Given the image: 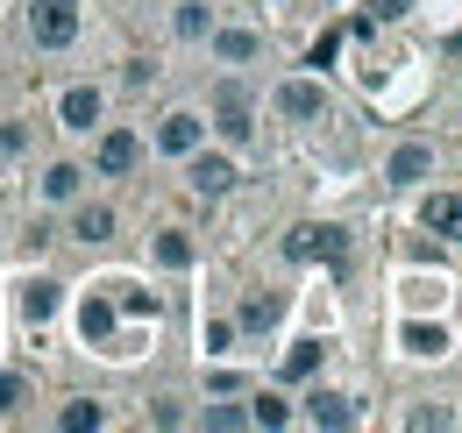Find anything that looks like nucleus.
Returning a JSON list of instances; mask_svg holds the SVG:
<instances>
[{
	"label": "nucleus",
	"instance_id": "obj_1",
	"mask_svg": "<svg viewBox=\"0 0 462 433\" xmlns=\"http://www.w3.org/2000/svg\"><path fill=\"white\" fill-rule=\"evenodd\" d=\"M79 36V0H29V43L36 51H71Z\"/></svg>",
	"mask_w": 462,
	"mask_h": 433
},
{
	"label": "nucleus",
	"instance_id": "obj_2",
	"mask_svg": "<svg viewBox=\"0 0 462 433\" xmlns=\"http://www.w3.org/2000/svg\"><path fill=\"white\" fill-rule=\"evenodd\" d=\"M185 178H192V192H199V199L235 192V163L228 157H207V150H192V157H185Z\"/></svg>",
	"mask_w": 462,
	"mask_h": 433
},
{
	"label": "nucleus",
	"instance_id": "obj_3",
	"mask_svg": "<svg viewBox=\"0 0 462 433\" xmlns=\"http://www.w3.org/2000/svg\"><path fill=\"white\" fill-rule=\"evenodd\" d=\"M214 128H221V143H235V150H242V143H249V135H256V121H249V93H242V86H221V100H214Z\"/></svg>",
	"mask_w": 462,
	"mask_h": 433
},
{
	"label": "nucleus",
	"instance_id": "obj_4",
	"mask_svg": "<svg viewBox=\"0 0 462 433\" xmlns=\"http://www.w3.org/2000/svg\"><path fill=\"white\" fill-rule=\"evenodd\" d=\"M135 157H143L135 128H107V135H100V150H93V170H100V178H121V170H135Z\"/></svg>",
	"mask_w": 462,
	"mask_h": 433
},
{
	"label": "nucleus",
	"instance_id": "obj_5",
	"mask_svg": "<svg viewBox=\"0 0 462 433\" xmlns=\"http://www.w3.org/2000/svg\"><path fill=\"white\" fill-rule=\"evenodd\" d=\"M199 143H207V121H199V114H164V128H157V150H164V157H192V150H199Z\"/></svg>",
	"mask_w": 462,
	"mask_h": 433
},
{
	"label": "nucleus",
	"instance_id": "obj_6",
	"mask_svg": "<svg viewBox=\"0 0 462 433\" xmlns=\"http://www.w3.org/2000/svg\"><path fill=\"white\" fill-rule=\"evenodd\" d=\"M58 121L71 135H93V128H100V86H71L58 100Z\"/></svg>",
	"mask_w": 462,
	"mask_h": 433
},
{
	"label": "nucleus",
	"instance_id": "obj_7",
	"mask_svg": "<svg viewBox=\"0 0 462 433\" xmlns=\"http://www.w3.org/2000/svg\"><path fill=\"white\" fill-rule=\"evenodd\" d=\"M285 256H328V263H348V242L342 227H299L285 242Z\"/></svg>",
	"mask_w": 462,
	"mask_h": 433
},
{
	"label": "nucleus",
	"instance_id": "obj_8",
	"mask_svg": "<svg viewBox=\"0 0 462 433\" xmlns=\"http://www.w3.org/2000/svg\"><path fill=\"white\" fill-rule=\"evenodd\" d=\"M278 114H285V121H320V114H328V93H320L313 78H291L285 93H278Z\"/></svg>",
	"mask_w": 462,
	"mask_h": 433
},
{
	"label": "nucleus",
	"instance_id": "obj_9",
	"mask_svg": "<svg viewBox=\"0 0 462 433\" xmlns=\"http://www.w3.org/2000/svg\"><path fill=\"white\" fill-rule=\"evenodd\" d=\"M306 419L328 427V433H342V427H356V405H348L342 391H313V398H306Z\"/></svg>",
	"mask_w": 462,
	"mask_h": 433
},
{
	"label": "nucleus",
	"instance_id": "obj_10",
	"mask_svg": "<svg viewBox=\"0 0 462 433\" xmlns=\"http://www.w3.org/2000/svg\"><path fill=\"white\" fill-rule=\"evenodd\" d=\"M420 220H427L434 235H448V242H462V192H434V199L420 207Z\"/></svg>",
	"mask_w": 462,
	"mask_h": 433
},
{
	"label": "nucleus",
	"instance_id": "obj_11",
	"mask_svg": "<svg viewBox=\"0 0 462 433\" xmlns=\"http://www.w3.org/2000/svg\"><path fill=\"white\" fill-rule=\"evenodd\" d=\"M115 327H121V306H107V299H86L79 306V334L86 341H115Z\"/></svg>",
	"mask_w": 462,
	"mask_h": 433
},
{
	"label": "nucleus",
	"instance_id": "obj_12",
	"mask_svg": "<svg viewBox=\"0 0 462 433\" xmlns=\"http://www.w3.org/2000/svg\"><path fill=\"white\" fill-rule=\"evenodd\" d=\"M427 170H434V150H427V143H405L399 157H392V170H384V178H392V185H420Z\"/></svg>",
	"mask_w": 462,
	"mask_h": 433
},
{
	"label": "nucleus",
	"instance_id": "obj_13",
	"mask_svg": "<svg viewBox=\"0 0 462 433\" xmlns=\"http://www.w3.org/2000/svg\"><path fill=\"white\" fill-rule=\"evenodd\" d=\"M256 51H263L256 29H221V36H214V57H221V64H249Z\"/></svg>",
	"mask_w": 462,
	"mask_h": 433
},
{
	"label": "nucleus",
	"instance_id": "obj_14",
	"mask_svg": "<svg viewBox=\"0 0 462 433\" xmlns=\"http://www.w3.org/2000/svg\"><path fill=\"white\" fill-rule=\"evenodd\" d=\"M79 185H86V170H79V163H51V170H43V199H79Z\"/></svg>",
	"mask_w": 462,
	"mask_h": 433
},
{
	"label": "nucleus",
	"instance_id": "obj_15",
	"mask_svg": "<svg viewBox=\"0 0 462 433\" xmlns=\"http://www.w3.org/2000/svg\"><path fill=\"white\" fill-rule=\"evenodd\" d=\"M58 427H64V433H100V427H107V412H100L93 398H71V405L58 412Z\"/></svg>",
	"mask_w": 462,
	"mask_h": 433
},
{
	"label": "nucleus",
	"instance_id": "obj_16",
	"mask_svg": "<svg viewBox=\"0 0 462 433\" xmlns=\"http://www.w3.org/2000/svg\"><path fill=\"white\" fill-rule=\"evenodd\" d=\"M171 29H178V36H185V43H199V36H207V29H214V14H207V0H178Z\"/></svg>",
	"mask_w": 462,
	"mask_h": 433
},
{
	"label": "nucleus",
	"instance_id": "obj_17",
	"mask_svg": "<svg viewBox=\"0 0 462 433\" xmlns=\"http://www.w3.org/2000/svg\"><path fill=\"white\" fill-rule=\"evenodd\" d=\"M71 235H79V242H107V235H115V214H107V207H79V214H71Z\"/></svg>",
	"mask_w": 462,
	"mask_h": 433
},
{
	"label": "nucleus",
	"instance_id": "obj_18",
	"mask_svg": "<svg viewBox=\"0 0 462 433\" xmlns=\"http://www.w3.org/2000/svg\"><path fill=\"white\" fill-rule=\"evenodd\" d=\"M249 427H271V433H278V427H291V405L278 398V391H263V398L249 405Z\"/></svg>",
	"mask_w": 462,
	"mask_h": 433
},
{
	"label": "nucleus",
	"instance_id": "obj_19",
	"mask_svg": "<svg viewBox=\"0 0 462 433\" xmlns=\"http://www.w3.org/2000/svg\"><path fill=\"white\" fill-rule=\"evenodd\" d=\"M22 313H29V320L43 327V320H51V313H58V284H43V277H36V284L22 291Z\"/></svg>",
	"mask_w": 462,
	"mask_h": 433
},
{
	"label": "nucleus",
	"instance_id": "obj_20",
	"mask_svg": "<svg viewBox=\"0 0 462 433\" xmlns=\"http://www.w3.org/2000/svg\"><path fill=\"white\" fill-rule=\"evenodd\" d=\"M313 370H320V341H299V348L285 355V383H306Z\"/></svg>",
	"mask_w": 462,
	"mask_h": 433
},
{
	"label": "nucleus",
	"instance_id": "obj_21",
	"mask_svg": "<svg viewBox=\"0 0 462 433\" xmlns=\"http://www.w3.org/2000/svg\"><path fill=\"white\" fill-rule=\"evenodd\" d=\"M157 263H164V271H185V263H192V242H185V235H157Z\"/></svg>",
	"mask_w": 462,
	"mask_h": 433
},
{
	"label": "nucleus",
	"instance_id": "obj_22",
	"mask_svg": "<svg viewBox=\"0 0 462 433\" xmlns=\"http://www.w3.org/2000/svg\"><path fill=\"white\" fill-rule=\"evenodd\" d=\"M405 348H412V355H441L448 334H441V327H405Z\"/></svg>",
	"mask_w": 462,
	"mask_h": 433
},
{
	"label": "nucleus",
	"instance_id": "obj_23",
	"mask_svg": "<svg viewBox=\"0 0 462 433\" xmlns=\"http://www.w3.org/2000/svg\"><path fill=\"white\" fill-rule=\"evenodd\" d=\"M22 398H29V383L14 377V370H0V412H14V405H22Z\"/></svg>",
	"mask_w": 462,
	"mask_h": 433
},
{
	"label": "nucleus",
	"instance_id": "obj_24",
	"mask_svg": "<svg viewBox=\"0 0 462 433\" xmlns=\"http://www.w3.org/2000/svg\"><path fill=\"white\" fill-rule=\"evenodd\" d=\"M278 320V299H249V306H242V327H271Z\"/></svg>",
	"mask_w": 462,
	"mask_h": 433
},
{
	"label": "nucleus",
	"instance_id": "obj_25",
	"mask_svg": "<svg viewBox=\"0 0 462 433\" xmlns=\"http://www.w3.org/2000/svg\"><path fill=\"white\" fill-rule=\"evenodd\" d=\"M207 427H221V433H228V427H249V412H228V405H207Z\"/></svg>",
	"mask_w": 462,
	"mask_h": 433
},
{
	"label": "nucleus",
	"instance_id": "obj_26",
	"mask_svg": "<svg viewBox=\"0 0 462 433\" xmlns=\"http://www.w3.org/2000/svg\"><path fill=\"white\" fill-rule=\"evenodd\" d=\"M370 14L377 22H399V14H412V0H370Z\"/></svg>",
	"mask_w": 462,
	"mask_h": 433
}]
</instances>
